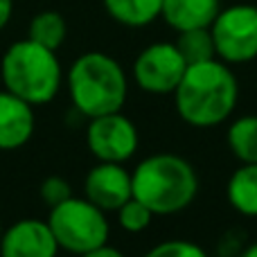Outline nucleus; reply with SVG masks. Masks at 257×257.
I'll list each match as a JSON object with an SVG mask.
<instances>
[{"label": "nucleus", "instance_id": "10", "mask_svg": "<svg viewBox=\"0 0 257 257\" xmlns=\"http://www.w3.org/2000/svg\"><path fill=\"white\" fill-rule=\"evenodd\" d=\"M59 250L48 221L36 217L9 223L0 239V257H59Z\"/></svg>", "mask_w": 257, "mask_h": 257}, {"label": "nucleus", "instance_id": "6", "mask_svg": "<svg viewBox=\"0 0 257 257\" xmlns=\"http://www.w3.org/2000/svg\"><path fill=\"white\" fill-rule=\"evenodd\" d=\"M217 59L244 66L257 59V5L237 3L221 7L210 25Z\"/></svg>", "mask_w": 257, "mask_h": 257}, {"label": "nucleus", "instance_id": "5", "mask_svg": "<svg viewBox=\"0 0 257 257\" xmlns=\"http://www.w3.org/2000/svg\"><path fill=\"white\" fill-rule=\"evenodd\" d=\"M45 221H48L59 248L77 257L108 244L111 239L108 212L97 208L86 196L72 194L63 203L50 208Z\"/></svg>", "mask_w": 257, "mask_h": 257}, {"label": "nucleus", "instance_id": "20", "mask_svg": "<svg viewBox=\"0 0 257 257\" xmlns=\"http://www.w3.org/2000/svg\"><path fill=\"white\" fill-rule=\"evenodd\" d=\"M39 196H41V201H43L48 208H54V205L63 203L66 199H70V196H72V187H70V183H68L63 176L52 174V176H45L43 181H41Z\"/></svg>", "mask_w": 257, "mask_h": 257}, {"label": "nucleus", "instance_id": "4", "mask_svg": "<svg viewBox=\"0 0 257 257\" xmlns=\"http://www.w3.org/2000/svg\"><path fill=\"white\" fill-rule=\"evenodd\" d=\"M3 88L32 106H45L61 93L66 72L57 57V50L36 43L32 39L14 41L0 59Z\"/></svg>", "mask_w": 257, "mask_h": 257}, {"label": "nucleus", "instance_id": "2", "mask_svg": "<svg viewBox=\"0 0 257 257\" xmlns=\"http://www.w3.org/2000/svg\"><path fill=\"white\" fill-rule=\"evenodd\" d=\"M133 196L154 212V217L181 214L196 201L201 178L194 165L172 151H158L142 158L131 169Z\"/></svg>", "mask_w": 257, "mask_h": 257}, {"label": "nucleus", "instance_id": "22", "mask_svg": "<svg viewBox=\"0 0 257 257\" xmlns=\"http://www.w3.org/2000/svg\"><path fill=\"white\" fill-rule=\"evenodd\" d=\"M14 16V0H0V32L9 25Z\"/></svg>", "mask_w": 257, "mask_h": 257}, {"label": "nucleus", "instance_id": "16", "mask_svg": "<svg viewBox=\"0 0 257 257\" xmlns=\"http://www.w3.org/2000/svg\"><path fill=\"white\" fill-rule=\"evenodd\" d=\"M68 36V25L66 18L54 9H45L32 16L30 27H27V39L36 41V43L45 45L50 50H59L66 43Z\"/></svg>", "mask_w": 257, "mask_h": 257}, {"label": "nucleus", "instance_id": "13", "mask_svg": "<svg viewBox=\"0 0 257 257\" xmlns=\"http://www.w3.org/2000/svg\"><path fill=\"white\" fill-rule=\"evenodd\" d=\"M226 201L237 214L257 219V163H239L228 176Z\"/></svg>", "mask_w": 257, "mask_h": 257}, {"label": "nucleus", "instance_id": "15", "mask_svg": "<svg viewBox=\"0 0 257 257\" xmlns=\"http://www.w3.org/2000/svg\"><path fill=\"white\" fill-rule=\"evenodd\" d=\"M226 145L232 158L239 163H257V115H239L230 120L226 131Z\"/></svg>", "mask_w": 257, "mask_h": 257}, {"label": "nucleus", "instance_id": "8", "mask_svg": "<svg viewBox=\"0 0 257 257\" xmlns=\"http://www.w3.org/2000/svg\"><path fill=\"white\" fill-rule=\"evenodd\" d=\"M86 147L95 160L128 163L138 154L140 133L133 120L122 111L90 117L86 126Z\"/></svg>", "mask_w": 257, "mask_h": 257}, {"label": "nucleus", "instance_id": "11", "mask_svg": "<svg viewBox=\"0 0 257 257\" xmlns=\"http://www.w3.org/2000/svg\"><path fill=\"white\" fill-rule=\"evenodd\" d=\"M34 108L9 90H0V151H16L32 140L36 131Z\"/></svg>", "mask_w": 257, "mask_h": 257}, {"label": "nucleus", "instance_id": "23", "mask_svg": "<svg viewBox=\"0 0 257 257\" xmlns=\"http://www.w3.org/2000/svg\"><path fill=\"white\" fill-rule=\"evenodd\" d=\"M239 257H257V241H250L248 246H244Z\"/></svg>", "mask_w": 257, "mask_h": 257}, {"label": "nucleus", "instance_id": "24", "mask_svg": "<svg viewBox=\"0 0 257 257\" xmlns=\"http://www.w3.org/2000/svg\"><path fill=\"white\" fill-rule=\"evenodd\" d=\"M3 230L5 228H3V219H0V239H3Z\"/></svg>", "mask_w": 257, "mask_h": 257}, {"label": "nucleus", "instance_id": "12", "mask_svg": "<svg viewBox=\"0 0 257 257\" xmlns=\"http://www.w3.org/2000/svg\"><path fill=\"white\" fill-rule=\"evenodd\" d=\"M221 9V0H163V18L174 32L210 27Z\"/></svg>", "mask_w": 257, "mask_h": 257}, {"label": "nucleus", "instance_id": "1", "mask_svg": "<svg viewBox=\"0 0 257 257\" xmlns=\"http://www.w3.org/2000/svg\"><path fill=\"white\" fill-rule=\"evenodd\" d=\"M181 122L194 128H214L235 115L239 81L221 59L187 63L181 84L172 93Z\"/></svg>", "mask_w": 257, "mask_h": 257}, {"label": "nucleus", "instance_id": "14", "mask_svg": "<svg viewBox=\"0 0 257 257\" xmlns=\"http://www.w3.org/2000/svg\"><path fill=\"white\" fill-rule=\"evenodd\" d=\"M102 5L111 21L131 30L151 25L163 14V0H102Z\"/></svg>", "mask_w": 257, "mask_h": 257}, {"label": "nucleus", "instance_id": "17", "mask_svg": "<svg viewBox=\"0 0 257 257\" xmlns=\"http://www.w3.org/2000/svg\"><path fill=\"white\" fill-rule=\"evenodd\" d=\"M174 43L178 45V50H181V54L185 57L187 63H199V61H208V59H217L210 27H196V30L178 32Z\"/></svg>", "mask_w": 257, "mask_h": 257}, {"label": "nucleus", "instance_id": "21", "mask_svg": "<svg viewBox=\"0 0 257 257\" xmlns=\"http://www.w3.org/2000/svg\"><path fill=\"white\" fill-rule=\"evenodd\" d=\"M79 257H126V255L122 253V250H117L115 246L104 244V246H99V248L88 250V253H84V255H79Z\"/></svg>", "mask_w": 257, "mask_h": 257}, {"label": "nucleus", "instance_id": "9", "mask_svg": "<svg viewBox=\"0 0 257 257\" xmlns=\"http://www.w3.org/2000/svg\"><path fill=\"white\" fill-rule=\"evenodd\" d=\"M84 196L104 212L115 214V210L122 208L133 196L131 172L124 163L97 160L84 176Z\"/></svg>", "mask_w": 257, "mask_h": 257}, {"label": "nucleus", "instance_id": "18", "mask_svg": "<svg viewBox=\"0 0 257 257\" xmlns=\"http://www.w3.org/2000/svg\"><path fill=\"white\" fill-rule=\"evenodd\" d=\"M115 219H117V226H120L124 232H128V235H140V232H145L147 228L151 226L154 212H151L142 201H138L136 196H131L122 208L115 210Z\"/></svg>", "mask_w": 257, "mask_h": 257}, {"label": "nucleus", "instance_id": "3", "mask_svg": "<svg viewBox=\"0 0 257 257\" xmlns=\"http://www.w3.org/2000/svg\"><path fill=\"white\" fill-rule=\"evenodd\" d=\"M70 104L79 115L99 117L124 108L128 97V77L115 57L99 50L84 52L66 70Z\"/></svg>", "mask_w": 257, "mask_h": 257}, {"label": "nucleus", "instance_id": "7", "mask_svg": "<svg viewBox=\"0 0 257 257\" xmlns=\"http://www.w3.org/2000/svg\"><path fill=\"white\" fill-rule=\"evenodd\" d=\"M187 70V61L172 41H156L138 52L131 66L136 86L147 95H172Z\"/></svg>", "mask_w": 257, "mask_h": 257}, {"label": "nucleus", "instance_id": "19", "mask_svg": "<svg viewBox=\"0 0 257 257\" xmlns=\"http://www.w3.org/2000/svg\"><path fill=\"white\" fill-rule=\"evenodd\" d=\"M142 257H210L208 250L192 239H165L154 244Z\"/></svg>", "mask_w": 257, "mask_h": 257}]
</instances>
